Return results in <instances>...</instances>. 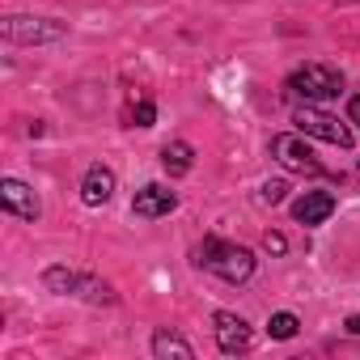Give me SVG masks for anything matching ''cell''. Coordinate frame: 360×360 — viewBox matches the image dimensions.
<instances>
[{
    "instance_id": "6da1fadb",
    "label": "cell",
    "mask_w": 360,
    "mask_h": 360,
    "mask_svg": "<svg viewBox=\"0 0 360 360\" xmlns=\"http://www.w3.org/2000/svg\"><path fill=\"white\" fill-rule=\"evenodd\" d=\"M195 263L208 267V271H217V276L229 280V284H242V280H250V271H255V255H250V250L225 246V242H217V238H204V246L195 250Z\"/></svg>"
},
{
    "instance_id": "7a4b0ae2",
    "label": "cell",
    "mask_w": 360,
    "mask_h": 360,
    "mask_svg": "<svg viewBox=\"0 0 360 360\" xmlns=\"http://www.w3.org/2000/svg\"><path fill=\"white\" fill-rule=\"evenodd\" d=\"M288 89L305 102H326V98H339L343 94V77L326 64H305L288 77Z\"/></svg>"
},
{
    "instance_id": "3957f363",
    "label": "cell",
    "mask_w": 360,
    "mask_h": 360,
    "mask_svg": "<svg viewBox=\"0 0 360 360\" xmlns=\"http://www.w3.org/2000/svg\"><path fill=\"white\" fill-rule=\"evenodd\" d=\"M292 123H297L301 136L326 140V144H335V148H352V131H347L335 115H326V110H318V106H297Z\"/></svg>"
},
{
    "instance_id": "277c9868",
    "label": "cell",
    "mask_w": 360,
    "mask_h": 360,
    "mask_svg": "<svg viewBox=\"0 0 360 360\" xmlns=\"http://www.w3.org/2000/svg\"><path fill=\"white\" fill-rule=\"evenodd\" d=\"M271 157L284 169H292V174H322V161L314 157V148L301 136H276L271 140Z\"/></svg>"
},
{
    "instance_id": "5b68a950",
    "label": "cell",
    "mask_w": 360,
    "mask_h": 360,
    "mask_svg": "<svg viewBox=\"0 0 360 360\" xmlns=\"http://www.w3.org/2000/svg\"><path fill=\"white\" fill-rule=\"evenodd\" d=\"M0 30H5V39H13V43H56V39H64V26L39 22V18H5Z\"/></svg>"
},
{
    "instance_id": "8992f818",
    "label": "cell",
    "mask_w": 360,
    "mask_h": 360,
    "mask_svg": "<svg viewBox=\"0 0 360 360\" xmlns=\"http://www.w3.org/2000/svg\"><path fill=\"white\" fill-rule=\"evenodd\" d=\"M178 208V195L169 191V187H161V183H148V187H140L136 191V200H131V212L136 217H169Z\"/></svg>"
},
{
    "instance_id": "52a82bcc",
    "label": "cell",
    "mask_w": 360,
    "mask_h": 360,
    "mask_svg": "<svg viewBox=\"0 0 360 360\" xmlns=\"http://www.w3.org/2000/svg\"><path fill=\"white\" fill-rule=\"evenodd\" d=\"M212 326H217V343H221V352H229V356H233V352H246V347L255 343L250 326H246L238 314H225V309H221V314L212 318Z\"/></svg>"
},
{
    "instance_id": "ba28073f",
    "label": "cell",
    "mask_w": 360,
    "mask_h": 360,
    "mask_svg": "<svg viewBox=\"0 0 360 360\" xmlns=\"http://www.w3.org/2000/svg\"><path fill=\"white\" fill-rule=\"evenodd\" d=\"M110 195H115V174H110L106 165H89L85 183H81V200H85L89 208H102Z\"/></svg>"
},
{
    "instance_id": "9c48e42d",
    "label": "cell",
    "mask_w": 360,
    "mask_h": 360,
    "mask_svg": "<svg viewBox=\"0 0 360 360\" xmlns=\"http://www.w3.org/2000/svg\"><path fill=\"white\" fill-rule=\"evenodd\" d=\"M330 212H335V195H330V191H309V195H301V200L292 204V217H297L301 225H322Z\"/></svg>"
},
{
    "instance_id": "30bf717a",
    "label": "cell",
    "mask_w": 360,
    "mask_h": 360,
    "mask_svg": "<svg viewBox=\"0 0 360 360\" xmlns=\"http://www.w3.org/2000/svg\"><path fill=\"white\" fill-rule=\"evenodd\" d=\"M0 195H5V208H9V212H18V217H26V221L39 217L34 191H30L26 183H18V178H5V183H0Z\"/></svg>"
},
{
    "instance_id": "8fae6325",
    "label": "cell",
    "mask_w": 360,
    "mask_h": 360,
    "mask_svg": "<svg viewBox=\"0 0 360 360\" xmlns=\"http://www.w3.org/2000/svg\"><path fill=\"white\" fill-rule=\"evenodd\" d=\"M191 161H195V153H191L187 140H169V144L161 148V165H165L174 178H183V174L191 169Z\"/></svg>"
},
{
    "instance_id": "7c38bea8",
    "label": "cell",
    "mask_w": 360,
    "mask_h": 360,
    "mask_svg": "<svg viewBox=\"0 0 360 360\" xmlns=\"http://www.w3.org/2000/svg\"><path fill=\"white\" fill-rule=\"evenodd\" d=\"M153 352H157V356H178V360H191V356H195V347H191L187 339H178V335H169V330H157V335H153Z\"/></svg>"
},
{
    "instance_id": "4fadbf2b",
    "label": "cell",
    "mask_w": 360,
    "mask_h": 360,
    "mask_svg": "<svg viewBox=\"0 0 360 360\" xmlns=\"http://www.w3.org/2000/svg\"><path fill=\"white\" fill-rule=\"evenodd\" d=\"M297 314H271V322H267V330H271V339H292L297 335Z\"/></svg>"
},
{
    "instance_id": "5bb4252c",
    "label": "cell",
    "mask_w": 360,
    "mask_h": 360,
    "mask_svg": "<svg viewBox=\"0 0 360 360\" xmlns=\"http://www.w3.org/2000/svg\"><path fill=\"white\" fill-rule=\"evenodd\" d=\"M127 119H131L136 127H153V119H157V106H153V102H136V106L127 110Z\"/></svg>"
},
{
    "instance_id": "9a60e30c",
    "label": "cell",
    "mask_w": 360,
    "mask_h": 360,
    "mask_svg": "<svg viewBox=\"0 0 360 360\" xmlns=\"http://www.w3.org/2000/svg\"><path fill=\"white\" fill-rule=\"evenodd\" d=\"M284 191H288L284 183H267V187H263V204H280V200H284Z\"/></svg>"
},
{
    "instance_id": "2e32d148",
    "label": "cell",
    "mask_w": 360,
    "mask_h": 360,
    "mask_svg": "<svg viewBox=\"0 0 360 360\" xmlns=\"http://www.w3.org/2000/svg\"><path fill=\"white\" fill-rule=\"evenodd\" d=\"M263 246H267L271 255H284V250H288V242H284V233H263Z\"/></svg>"
},
{
    "instance_id": "e0dca14e",
    "label": "cell",
    "mask_w": 360,
    "mask_h": 360,
    "mask_svg": "<svg viewBox=\"0 0 360 360\" xmlns=\"http://www.w3.org/2000/svg\"><path fill=\"white\" fill-rule=\"evenodd\" d=\"M347 115H352V123H360V94L352 98V106H347Z\"/></svg>"
},
{
    "instance_id": "ac0fdd59",
    "label": "cell",
    "mask_w": 360,
    "mask_h": 360,
    "mask_svg": "<svg viewBox=\"0 0 360 360\" xmlns=\"http://www.w3.org/2000/svg\"><path fill=\"white\" fill-rule=\"evenodd\" d=\"M347 330H352V335H360V314H352V318H347Z\"/></svg>"
}]
</instances>
